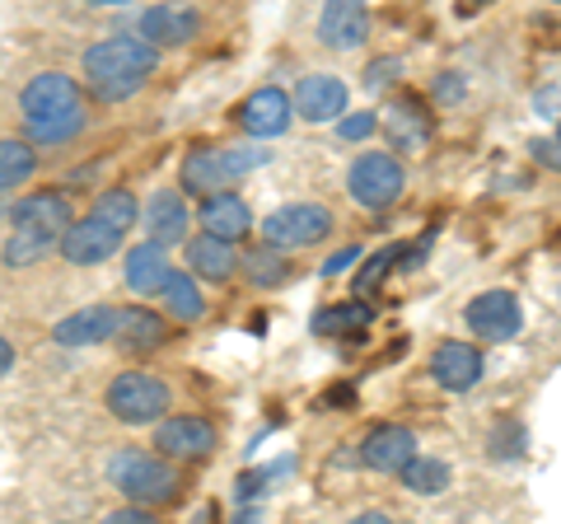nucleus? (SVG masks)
I'll return each mask as SVG.
<instances>
[{
    "label": "nucleus",
    "instance_id": "41",
    "mask_svg": "<svg viewBox=\"0 0 561 524\" xmlns=\"http://www.w3.org/2000/svg\"><path fill=\"white\" fill-rule=\"evenodd\" d=\"M356 520H365V524H383V520H389V515H383V511H360Z\"/></svg>",
    "mask_w": 561,
    "mask_h": 524
},
{
    "label": "nucleus",
    "instance_id": "43",
    "mask_svg": "<svg viewBox=\"0 0 561 524\" xmlns=\"http://www.w3.org/2000/svg\"><path fill=\"white\" fill-rule=\"evenodd\" d=\"M478 5H491V0H463V5H459V10L468 14V10H478Z\"/></svg>",
    "mask_w": 561,
    "mask_h": 524
},
{
    "label": "nucleus",
    "instance_id": "8",
    "mask_svg": "<svg viewBox=\"0 0 561 524\" xmlns=\"http://www.w3.org/2000/svg\"><path fill=\"white\" fill-rule=\"evenodd\" d=\"M332 235V212L319 202H286L262 220V243L276 249H313Z\"/></svg>",
    "mask_w": 561,
    "mask_h": 524
},
{
    "label": "nucleus",
    "instance_id": "31",
    "mask_svg": "<svg viewBox=\"0 0 561 524\" xmlns=\"http://www.w3.org/2000/svg\"><path fill=\"white\" fill-rule=\"evenodd\" d=\"M51 249H57V239L33 235V230H14L5 239V249H0V258H5V267H38Z\"/></svg>",
    "mask_w": 561,
    "mask_h": 524
},
{
    "label": "nucleus",
    "instance_id": "44",
    "mask_svg": "<svg viewBox=\"0 0 561 524\" xmlns=\"http://www.w3.org/2000/svg\"><path fill=\"white\" fill-rule=\"evenodd\" d=\"M0 220H10V202H5V192H0Z\"/></svg>",
    "mask_w": 561,
    "mask_h": 524
},
{
    "label": "nucleus",
    "instance_id": "18",
    "mask_svg": "<svg viewBox=\"0 0 561 524\" xmlns=\"http://www.w3.org/2000/svg\"><path fill=\"white\" fill-rule=\"evenodd\" d=\"M412 454H421L416 449V431L412 426H398V422H383V426H375L360 441V464L375 468V474H393L398 478V468L408 464Z\"/></svg>",
    "mask_w": 561,
    "mask_h": 524
},
{
    "label": "nucleus",
    "instance_id": "10",
    "mask_svg": "<svg viewBox=\"0 0 561 524\" xmlns=\"http://www.w3.org/2000/svg\"><path fill=\"white\" fill-rule=\"evenodd\" d=\"M295 117H300V113H295V94H286L280 84H262V90H253L249 99L239 103V113H234L239 127L249 136H257V141L286 136Z\"/></svg>",
    "mask_w": 561,
    "mask_h": 524
},
{
    "label": "nucleus",
    "instance_id": "5",
    "mask_svg": "<svg viewBox=\"0 0 561 524\" xmlns=\"http://www.w3.org/2000/svg\"><path fill=\"white\" fill-rule=\"evenodd\" d=\"M408 192V169L393 150H365L346 169V197L365 206V212H389Z\"/></svg>",
    "mask_w": 561,
    "mask_h": 524
},
{
    "label": "nucleus",
    "instance_id": "47",
    "mask_svg": "<svg viewBox=\"0 0 561 524\" xmlns=\"http://www.w3.org/2000/svg\"><path fill=\"white\" fill-rule=\"evenodd\" d=\"M552 5H561V0H552Z\"/></svg>",
    "mask_w": 561,
    "mask_h": 524
},
{
    "label": "nucleus",
    "instance_id": "21",
    "mask_svg": "<svg viewBox=\"0 0 561 524\" xmlns=\"http://www.w3.org/2000/svg\"><path fill=\"white\" fill-rule=\"evenodd\" d=\"M183 258H187V272L197 276V282H210V286H220V282H230V276L239 272V253H234V243L230 239H220V235H197V239H187L183 243Z\"/></svg>",
    "mask_w": 561,
    "mask_h": 524
},
{
    "label": "nucleus",
    "instance_id": "27",
    "mask_svg": "<svg viewBox=\"0 0 561 524\" xmlns=\"http://www.w3.org/2000/svg\"><path fill=\"white\" fill-rule=\"evenodd\" d=\"M160 300L169 309V319H183V323H197L206 314V295H202L192 272H169L164 286H160Z\"/></svg>",
    "mask_w": 561,
    "mask_h": 524
},
{
    "label": "nucleus",
    "instance_id": "36",
    "mask_svg": "<svg viewBox=\"0 0 561 524\" xmlns=\"http://www.w3.org/2000/svg\"><path fill=\"white\" fill-rule=\"evenodd\" d=\"M402 76V57H375L370 66H365V90H389V84H398Z\"/></svg>",
    "mask_w": 561,
    "mask_h": 524
},
{
    "label": "nucleus",
    "instance_id": "32",
    "mask_svg": "<svg viewBox=\"0 0 561 524\" xmlns=\"http://www.w3.org/2000/svg\"><path fill=\"white\" fill-rule=\"evenodd\" d=\"M94 216H103V220H108V225H117V230H122V235H127V230H131V225L140 220V202L131 197V192H127V187H103V192H99V197H94Z\"/></svg>",
    "mask_w": 561,
    "mask_h": 524
},
{
    "label": "nucleus",
    "instance_id": "24",
    "mask_svg": "<svg viewBox=\"0 0 561 524\" xmlns=\"http://www.w3.org/2000/svg\"><path fill=\"white\" fill-rule=\"evenodd\" d=\"M113 342L122 346V352H131V356L154 352V346L169 342V323L154 309H146V305L117 309V333H113Z\"/></svg>",
    "mask_w": 561,
    "mask_h": 524
},
{
    "label": "nucleus",
    "instance_id": "9",
    "mask_svg": "<svg viewBox=\"0 0 561 524\" xmlns=\"http://www.w3.org/2000/svg\"><path fill=\"white\" fill-rule=\"evenodd\" d=\"M122 235L117 225H108L103 216H84V220H70L66 235H61V258L70 262V267H99V262H108L122 253Z\"/></svg>",
    "mask_w": 561,
    "mask_h": 524
},
{
    "label": "nucleus",
    "instance_id": "2",
    "mask_svg": "<svg viewBox=\"0 0 561 524\" xmlns=\"http://www.w3.org/2000/svg\"><path fill=\"white\" fill-rule=\"evenodd\" d=\"M20 117L28 127L33 146H66L90 127V109H84V90L76 76L43 71L20 90Z\"/></svg>",
    "mask_w": 561,
    "mask_h": 524
},
{
    "label": "nucleus",
    "instance_id": "17",
    "mask_svg": "<svg viewBox=\"0 0 561 524\" xmlns=\"http://www.w3.org/2000/svg\"><path fill=\"white\" fill-rule=\"evenodd\" d=\"M140 225H146V235L154 243H183L187 239V225H192V212L183 202V187H160L150 192V202L140 206Z\"/></svg>",
    "mask_w": 561,
    "mask_h": 524
},
{
    "label": "nucleus",
    "instance_id": "14",
    "mask_svg": "<svg viewBox=\"0 0 561 524\" xmlns=\"http://www.w3.org/2000/svg\"><path fill=\"white\" fill-rule=\"evenodd\" d=\"M206 29L202 10L192 5H179V0H164V5H150L146 14L136 20V33L154 47H187L197 33Z\"/></svg>",
    "mask_w": 561,
    "mask_h": 524
},
{
    "label": "nucleus",
    "instance_id": "16",
    "mask_svg": "<svg viewBox=\"0 0 561 524\" xmlns=\"http://www.w3.org/2000/svg\"><path fill=\"white\" fill-rule=\"evenodd\" d=\"M70 220H76V216H70V197H66V192H57V187L28 192V197H20L10 206V225H14V230H33V235H47V239H61Z\"/></svg>",
    "mask_w": 561,
    "mask_h": 524
},
{
    "label": "nucleus",
    "instance_id": "40",
    "mask_svg": "<svg viewBox=\"0 0 561 524\" xmlns=\"http://www.w3.org/2000/svg\"><path fill=\"white\" fill-rule=\"evenodd\" d=\"M10 371H14V346H10V338H0V379Z\"/></svg>",
    "mask_w": 561,
    "mask_h": 524
},
{
    "label": "nucleus",
    "instance_id": "12",
    "mask_svg": "<svg viewBox=\"0 0 561 524\" xmlns=\"http://www.w3.org/2000/svg\"><path fill=\"white\" fill-rule=\"evenodd\" d=\"M379 132L389 136V146H393V150L416 155V150H426V146H431L435 117H431V109H426V103H421L416 94H398L389 109L379 113Z\"/></svg>",
    "mask_w": 561,
    "mask_h": 524
},
{
    "label": "nucleus",
    "instance_id": "19",
    "mask_svg": "<svg viewBox=\"0 0 561 524\" xmlns=\"http://www.w3.org/2000/svg\"><path fill=\"white\" fill-rule=\"evenodd\" d=\"M346 109H351V90L337 76L319 71V76H305L295 84V113L305 122H337Z\"/></svg>",
    "mask_w": 561,
    "mask_h": 524
},
{
    "label": "nucleus",
    "instance_id": "33",
    "mask_svg": "<svg viewBox=\"0 0 561 524\" xmlns=\"http://www.w3.org/2000/svg\"><path fill=\"white\" fill-rule=\"evenodd\" d=\"M402 249H408V243H389V249H379V253H370V262H365V267L356 272V295H370L383 276H389L398 262H402Z\"/></svg>",
    "mask_w": 561,
    "mask_h": 524
},
{
    "label": "nucleus",
    "instance_id": "1",
    "mask_svg": "<svg viewBox=\"0 0 561 524\" xmlns=\"http://www.w3.org/2000/svg\"><path fill=\"white\" fill-rule=\"evenodd\" d=\"M160 52L164 47L146 43L140 33H113V38L84 47L80 71L94 103H127L131 94H140L146 80L160 71Z\"/></svg>",
    "mask_w": 561,
    "mask_h": 524
},
{
    "label": "nucleus",
    "instance_id": "28",
    "mask_svg": "<svg viewBox=\"0 0 561 524\" xmlns=\"http://www.w3.org/2000/svg\"><path fill=\"white\" fill-rule=\"evenodd\" d=\"M239 267H243V282H249L253 291H276V286L290 276L286 249H276V243H262V249L243 253V258H239Z\"/></svg>",
    "mask_w": 561,
    "mask_h": 524
},
{
    "label": "nucleus",
    "instance_id": "42",
    "mask_svg": "<svg viewBox=\"0 0 561 524\" xmlns=\"http://www.w3.org/2000/svg\"><path fill=\"white\" fill-rule=\"evenodd\" d=\"M84 5H99V10H113V5H131V0H84Z\"/></svg>",
    "mask_w": 561,
    "mask_h": 524
},
{
    "label": "nucleus",
    "instance_id": "15",
    "mask_svg": "<svg viewBox=\"0 0 561 524\" xmlns=\"http://www.w3.org/2000/svg\"><path fill=\"white\" fill-rule=\"evenodd\" d=\"M154 449L164 459H179V464H192V459H206L216 449V426L206 417H160L154 422Z\"/></svg>",
    "mask_w": 561,
    "mask_h": 524
},
{
    "label": "nucleus",
    "instance_id": "34",
    "mask_svg": "<svg viewBox=\"0 0 561 524\" xmlns=\"http://www.w3.org/2000/svg\"><path fill=\"white\" fill-rule=\"evenodd\" d=\"M379 132V113L375 109H356V113H342L337 117V136L342 141H370V136Z\"/></svg>",
    "mask_w": 561,
    "mask_h": 524
},
{
    "label": "nucleus",
    "instance_id": "3",
    "mask_svg": "<svg viewBox=\"0 0 561 524\" xmlns=\"http://www.w3.org/2000/svg\"><path fill=\"white\" fill-rule=\"evenodd\" d=\"M262 164H267V150L257 146H192L183 155L179 187L192 192V197H210V192H225Z\"/></svg>",
    "mask_w": 561,
    "mask_h": 524
},
{
    "label": "nucleus",
    "instance_id": "20",
    "mask_svg": "<svg viewBox=\"0 0 561 524\" xmlns=\"http://www.w3.org/2000/svg\"><path fill=\"white\" fill-rule=\"evenodd\" d=\"M197 225L206 235H220V239L239 243V239H249V230H253V212H249V202H243L239 192L225 187V192H210V197H202Z\"/></svg>",
    "mask_w": 561,
    "mask_h": 524
},
{
    "label": "nucleus",
    "instance_id": "22",
    "mask_svg": "<svg viewBox=\"0 0 561 524\" xmlns=\"http://www.w3.org/2000/svg\"><path fill=\"white\" fill-rule=\"evenodd\" d=\"M117 333V309L113 305H84L76 314H66L51 328V342L57 346H99V342H113Z\"/></svg>",
    "mask_w": 561,
    "mask_h": 524
},
{
    "label": "nucleus",
    "instance_id": "37",
    "mask_svg": "<svg viewBox=\"0 0 561 524\" xmlns=\"http://www.w3.org/2000/svg\"><path fill=\"white\" fill-rule=\"evenodd\" d=\"M529 155H534V164H538V169L561 173V141H557V136H534V141H529Z\"/></svg>",
    "mask_w": 561,
    "mask_h": 524
},
{
    "label": "nucleus",
    "instance_id": "11",
    "mask_svg": "<svg viewBox=\"0 0 561 524\" xmlns=\"http://www.w3.org/2000/svg\"><path fill=\"white\" fill-rule=\"evenodd\" d=\"M431 379L440 384L445 394H472L486 379V356L482 346H472L463 338H449L431 352Z\"/></svg>",
    "mask_w": 561,
    "mask_h": 524
},
{
    "label": "nucleus",
    "instance_id": "38",
    "mask_svg": "<svg viewBox=\"0 0 561 524\" xmlns=\"http://www.w3.org/2000/svg\"><path fill=\"white\" fill-rule=\"evenodd\" d=\"M319 408H328V412H346V408H356V384H332V389H323Z\"/></svg>",
    "mask_w": 561,
    "mask_h": 524
},
{
    "label": "nucleus",
    "instance_id": "26",
    "mask_svg": "<svg viewBox=\"0 0 561 524\" xmlns=\"http://www.w3.org/2000/svg\"><path fill=\"white\" fill-rule=\"evenodd\" d=\"M398 482H402V492H412V497H445L454 487V468L445 459H435V454H412V459L398 468Z\"/></svg>",
    "mask_w": 561,
    "mask_h": 524
},
{
    "label": "nucleus",
    "instance_id": "39",
    "mask_svg": "<svg viewBox=\"0 0 561 524\" xmlns=\"http://www.w3.org/2000/svg\"><path fill=\"white\" fill-rule=\"evenodd\" d=\"M360 258H365L360 249H337V253H332V258L323 262V276H337V272H346V267H356Z\"/></svg>",
    "mask_w": 561,
    "mask_h": 524
},
{
    "label": "nucleus",
    "instance_id": "46",
    "mask_svg": "<svg viewBox=\"0 0 561 524\" xmlns=\"http://www.w3.org/2000/svg\"><path fill=\"white\" fill-rule=\"evenodd\" d=\"M557 295H561V282H557Z\"/></svg>",
    "mask_w": 561,
    "mask_h": 524
},
{
    "label": "nucleus",
    "instance_id": "29",
    "mask_svg": "<svg viewBox=\"0 0 561 524\" xmlns=\"http://www.w3.org/2000/svg\"><path fill=\"white\" fill-rule=\"evenodd\" d=\"M33 173H38V146L20 141V136H5L0 141V192L28 183Z\"/></svg>",
    "mask_w": 561,
    "mask_h": 524
},
{
    "label": "nucleus",
    "instance_id": "30",
    "mask_svg": "<svg viewBox=\"0 0 561 524\" xmlns=\"http://www.w3.org/2000/svg\"><path fill=\"white\" fill-rule=\"evenodd\" d=\"M486 454H491L496 464H519L524 454H529V431H524L519 417H505V422L491 426V435H486Z\"/></svg>",
    "mask_w": 561,
    "mask_h": 524
},
{
    "label": "nucleus",
    "instance_id": "25",
    "mask_svg": "<svg viewBox=\"0 0 561 524\" xmlns=\"http://www.w3.org/2000/svg\"><path fill=\"white\" fill-rule=\"evenodd\" d=\"M370 323H375V309L365 305L360 295H351V300H337V305L313 309V319H309V328H313L319 338H360Z\"/></svg>",
    "mask_w": 561,
    "mask_h": 524
},
{
    "label": "nucleus",
    "instance_id": "45",
    "mask_svg": "<svg viewBox=\"0 0 561 524\" xmlns=\"http://www.w3.org/2000/svg\"><path fill=\"white\" fill-rule=\"evenodd\" d=\"M557 141H561V122H557Z\"/></svg>",
    "mask_w": 561,
    "mask_h": 524
},
{
    "label": "nucleus",
    "instance_id": "13",
    "mask_svg": "<svg viewBox=\"0 0 561 524\" xmlns=\"http://www.w3.org/2000/svg\"><path fill=\"white\" fill-rule=\"evenodd\" d=\"M319 43L328 52H356L370 43V0H323Z\"/></svg>",
    "mask_w": 561,
    "mask_h": 524
},
{
    "label": "nucleus",
    "instance_id": "23",
    "mask_svg": "<svg viewBox=\"0 0 561 524\" xmlns=\"http://www.w3.org/2000/svg\"><path fill=\"white\" fill-rule=\"evenodd\" d=\"M169 272H173L169 267V249L164 243H154V239L131 243L127 258H122V282H127L131 295H160Z\"/></svg>",
    "mask_w": 561,
    "mask_h": 524
},
{
    "label": "nucleus",
    "instance_id": "35",
    "mask_svg": "<svg viewBox=\"0 0 561 524\" xmlns=\"http://www.w3.org/2000/svg\"><path fill=\"white\" fill-rule=\"evenodd\" d=\"M431 99L440 103V109H459V103L468 99V76L463 71H440L431 80Z\"/></svg>",
    "mask_w": 561,
    "mask_h": 524
},
{
    "label": "nucleus",
    "instance_id": "7",
    "mask_svg": "<svg viewBox=\"0 0 561 524\" xmlns=\"http://www.w3.org/2000/svg\"><path fill=\"white\" fill-rule=\"evenodd\" d=\"M463 328L478 342H515L524 333V305L515 291L491 286L463 305Z\"/></svg>",
    "mask_w": 561,
    "mask_h": 524
},
{
    "label": "nucleus",
    "instance_id": "6",
    "mask_svg": "<svg viewBox=\"0 0 561 524\" xmlns=\"http://www.w3.org/2000/svg\"><path fill=\"white\" fill-rule=\"evenodd\" d=\"M169 403H173L169 384L146 371H122L108 384V394H103V408H108L122 426H154L169 412Z\"/></svg>",
    "mask_w": 561,
    "mask_h": 524
},
{
    "label": "nucleus",
    "instance_id": "4",
    "mask_svg": "<svg viewBox=\"0 0 561 524\" xmlns=\"http://www.w3.org/2000/svg\"><path fill=\"white\" fill-rule=\"evenodd\" d=\"M108 482L117 487V497L127 501H140V505H169L179 497V474H173V464L154 459L146 449H117L108 459Z\"/></svg>",
    "mask_w": 561,
    "mask_h": 524
}]
</instances>
